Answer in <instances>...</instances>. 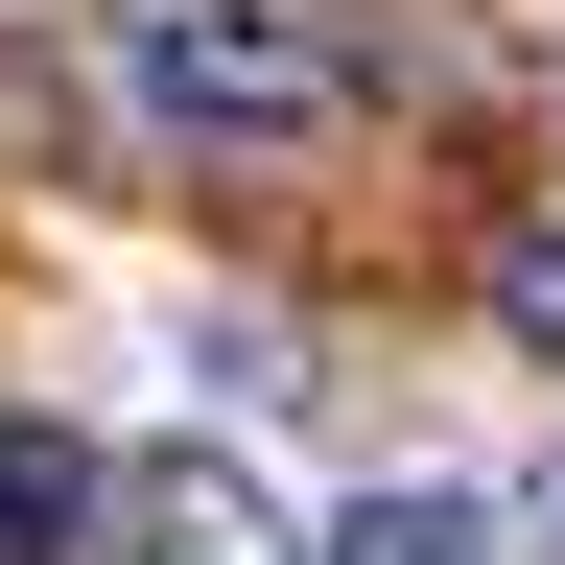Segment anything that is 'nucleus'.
I'll use <instances>...</instances> for the list:
<instances>
[{"instance_id": "f257e3e1", "label": "nucleus", "mask_w": 565, "mask_h": 565, "mask_svg": "<svg viewBox=\"0 0 565 565\" xmlns=\"http://www.w3.org/2000/svg\"><path fill=\"white\" fill-rule=\"evenodd\" d=\"M95 71H118L141 141H189V166H282V141L353 118V47L307 24V0H118Z\"/></svg>"}, {"instance_id": "f03ea898", "label": "nucleus", "mask_w": 565, "mask_h": 565, "mask_svg": "<svg viewBox=\"0 0 565 565\" xmlns=\"http://www.w3.org/2000/svg\"><path fill=\"white\" fill-rule=\"evenodd\" d=\"M118 565H307V519H282L259 448H141L118 471Z\"/></svg>"}, {"instance_id": "7ed1b4c3", "label": "nucleus", "mask_w": 565, "mask_h": 565, "mask_svg": "<svg viewBox=\"0 0 565 565\" xmlns=\"http://www.w3.org/2000/svg\"><path fill=\"white\" fill-rule=\"evenodd\" d=\"M307 565H519V519H494L471 471H377V494H353Z\"/></svg>"}, {"instance_id": "20e7f679", "label": "nucleus", "mask_w": 565, "mask_h": 565, "mask_svg": "<svg viewBox=\"0 0 565 565\" xmlns=\"http://www.w3.org/2000/svg\"><path fill=\"white\" fill-rule=\"evenodd\" d=\"M95 542V448L71 424H0V565H71Z\"/></svg>"}, {"instance_id": "39448f33", "label": "nucleus", "mask_w": 565, "mask_h": 565, "mask_svg": "<svg viewBox=\"0 0 565 565\" xmlns=\"http://www.w3.org/2000/svg\"><path fill=\"white\" fill-rule=\"evenodd\" d=\"M494 330H519L542 377H565V212H542V236H494Z\"/></svg>"}, {"instance_id": "423d86ee", "label": "nucleus", "mask_w": 565, "mask_h": 565, "mask_svg": "<svg viewBox=\"0 0 565 565\" xmlns=\"http://www.w3.org/2000/svg\"><path fill=\"white\" fill-rule=\"evenodd\" d=\"M519 542H542V565H565V471H542V494H519Z\"/></svg>"}]
</instances>
